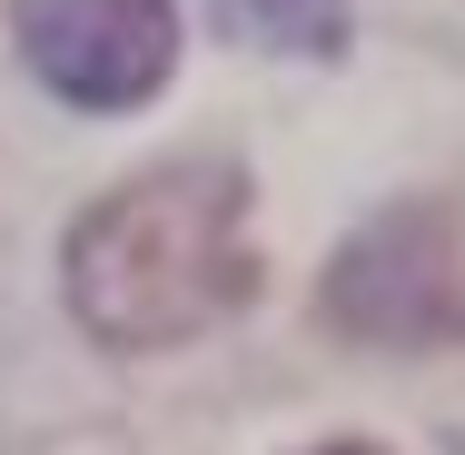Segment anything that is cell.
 Wrapping results in <instances>:
<instances>
[{
    "label": "cell",
    "instance_id": "cell-2",
    "mask_svg": "<svg viewBox=\"0 0 465 455\" xmlns=\"http://www.w3.org/2000/svg\"><path fill=\"white\" fill-rule=\"evenodd\" d=\"M317 317L357 347H465V228L436 198L376 208L317 277Z\"/></svg>",
    "mask_w": 465,
    "mask_h": 455
},
{
    "label": "cell",
    "instance_id": "cell-3",
    "mask_svg": "<svg viewBox=\"0 0 465 455\" xmlns=\"http://www.w3.org/2000/svg\"><path fill=\"white\" fill-rule=\"evenodd\" d=\"M10 40L80 109H139L179 70V10L169 0H10Z\"/></svg>",
    "mask_w": 465,
    "mask_h": 455
},
{
    "label": "cell",
    "instance_id": "cell-1",
    "mask_svg": "<svg viewBox=\"0 0 465 455\" xmlns=\"http://www.w3.org/2000/svg\"><path fill=\"white\" fill-rule=\"evenodd\" d=\"M258 297L248 179L238 169H149L70 228V317L99 347H179Z\"/></svg>",
    "mask_w": 465,
    "mask_h": 455
},
{
    "label": "cell",
    "instance_id": "cell-5",
    "mask_svg": "<svg viewBox=\"0 0 465 455\" xmlns=\"http://www.w3.org/2000/svg\"><path fill=\"white\" fill-rule=\"evenodd\" d=\"M317 455H376V446H317Z\"/></svg>",
    "mask_w": 465,
    "mask_h": 455
},
{
    "label": "cell",
    "instance_id": "cell-4",
    "mask_svg": "<svg viewBox=\"0 0 465 455\" xmlns=\"http://www.w3.org/2000/svg\"><path fill=\"white\" fill-rule=\"evenodd\" d=\"M248 40H268V50H337L347 40V0H218Z\"/></svg>",
    "mask_w": 465,
    "mask_h": 455
}]
</instances>
